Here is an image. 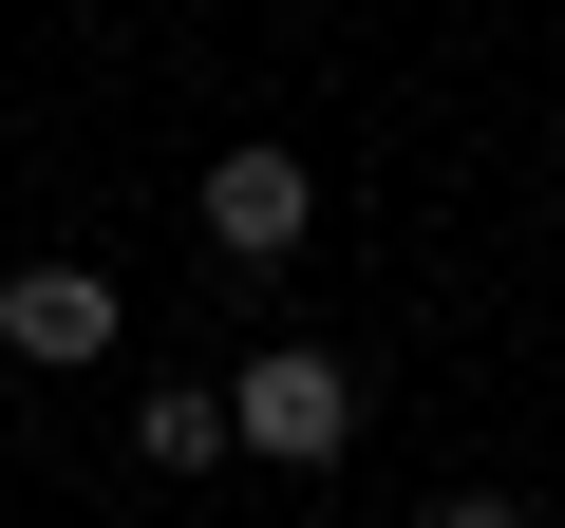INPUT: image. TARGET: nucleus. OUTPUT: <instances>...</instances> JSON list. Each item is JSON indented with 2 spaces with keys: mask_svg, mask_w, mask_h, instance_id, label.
Returning a JSON list of instances; mask_svg holds the SVG:
<instances>
[{
  "mask_svg": "<svg viewBox=\"0 0 565 528\" xmlns=\"http://www.w3.org/2000/svg\"><path fill=\"white\" fill-rule=\"evenodd\" d=\"M359 434V378L321 359V340H264L245 378H226V453H264V472H321Z\"/></svg>",
  "mask_w": 565,
  "mask_h": 528,
  "instance_id": "f257e3e1",
  "label": "nucleus"
},
{
  "mask_svg": "<svg viewBox=\"0 0 565 528\" xmlns=\"http://www.w3.org/2000/svg\"><path fill=\"white\" fill-rule=\"evenodd\" d=\"M114 264H20L0 284V359H39V378H76V359H114Z\"/></svg>",
  "mask_w": 565,
  "mask_h": 528,
  "instance_id": "f03ea898",
  "label": "nucleus"
},
{
  "mask_svg": "<svg viewBox=\"0 0 565 528\" xmlns=\"http://www.w3.org/2000/svg\"><path fill=\"white\" fill-rule=\"evenodd\" d=\"M302 226H321L302 151H264V133H245V151H207V245H226V264H282Z\"/></svg>",
  "mask_w": 565,
  "mask_h": 528,
  "instance_id": "7ed1b4c3",
  "label": "nucleus"
},
{
  "mask_svg": "<svg viewBox=\"0 0 565 528\" xmlns=\"http://www.w3.org/2000/svg\"><path fill=\"white\" fill-rule=\"evenodd\" d=\"M132 453L151 472H226V378H151L132 397Z\"/></svg>",
  "mask_w": 565,
  "mask_h": 528,
  "instance_id": "20e7f679",
  "label": "nucleus"
},
{
  "mask_svg": "<svg viewBox=\"0 0 565 528\" xmlns=\"http://www.w3.org/2000/svg\"><path fill=\"white\" fill-rule=\"evenodd\" d=\"M434 528H527V509H509V490H452V509H434Z\"/></svg>",
  "mask_w": 565,
  "mask_h": 528,
  "instance_id": "39448f33",
  "label": "nucleus"
}]
</instances>
